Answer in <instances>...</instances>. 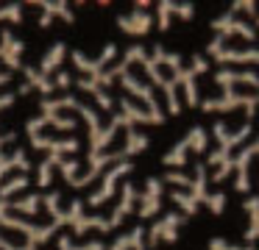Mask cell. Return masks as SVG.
I'll list each match as a JSON object with an SVG mask.
<instances>
[{"instance_id":"6da1fadb","label":"cell","mask_w":259,"mask_h":250,"mask_svg":"<svg viewBox=\"0 0 259 250\" xmlns=\"http://www.w3.org/2000/svg\"><path fill=\"white\" fill-rule=\"evenodd\" d=\"M256 94H240V92H226L223 97H209L203 100L201 109L203 111H220V114H226V111H234V109H245V117L248 122L253 120V114H256Z\"/></svg>"},{"instance_id":"7a4b0ae2","label":"cell","mask_w":259,"mask_h":250,"mask_svg":"<svg viewBox=\"0 0 259 250\" xmlns=\"http://www.w3.org/2000/svg\"><path fill=\"white\" fill-rule=\"evenodd\" d=\"M212 28L218 31V36H223V39H229V36H242L245 42H256V28L253 25H248L245 20H240V17H234L229 11V14H223V17H218V20L212 22Z\"/></svg>"},{"instance_id":"3957f363","label":"cell","mask_w":259,"mask_h":250,"mask_svg":"<svg viewBox=\"0 0 259 250\" xmlns=\"http://www.w3.org/2000/svg\"><path fill=\"white\" fill-rule=\"evenodd\" d=\"M214 83H218L223 92H234L237 83L259 89V72H251V70H226V67H223V70L214 72Z\"/></svg>"},{"instance_id":"277c9868","label":"cell","mask_w":259,"mask_h":250,"mask_svg":"<svg viewBox=\"0 0 259 250\" xmlns=\"http://www.w3.org/2000/svg\"><path fill=\"white\" fill-rule=\"evenodd\" d=\"M251 161H253V147L248 144V147H242L240 156H234V172H237V181H234V189L242 194L251 192Z\"/></svg>"},{"instance_id":"5b68a950","label":"cell","mask_w":259,"mask_h":250,"mask_svg":"<svg viewBox=\"0 0 259 250\" xmlns=\"http://www.w3.org/2000/svg\"><path fill=\"white\" fill-rule=\"evenodd\" d=\"M242 209L248 211V231H245V244H253L259 239V194L242 200Z\"/></svg>"},{"instance_id":"8992f818","label":"cell","mask_w":259,"mask_h":250,"mask_svg":"<svg viewBox=\"0 0 259 250\" xmlns=\"http://www.w3.org/2000/svg\"><path fill=\"white\" fill-rule=\"evenodd\" d=\"M162 203V183L159 181H148V192H145V203H142V217H151L159 211Z\"/></svg>"},{"instance_id":"52a82bcc","label":"cell","mask_w":259,"mask_h":250,"mask_svg":"<svg viewBox=\"0 0 259 250\" xmlns=\"http://www.w3.org/2000/svg\"><path fill=\"white\" fill-rule=\"evenodd\" d=\"M195 172H198V175H195V181H192L190 183V197L192 200H195V203H201V200H206V181H209V178H206V164H195Z\"/></svg>"},{"instance_id":"ba28073f","label":"cell","mask_w":259,"mask_h":250,"mask_svg":"<svg viewBox=\"0 0 259 250\" xmlns=\"http://www.w3.org/2000/svg\"><path fill=\"white\" fill-rule=\"evenodd\" d=\"M206 144H209V136H206V131H203V128L195 125L190 133H187V147H190V150L203 153V150H206Z\"/></svg>"},{"instance_id":"9c48e42d","label":"cell","mask_w":259,"mask_h":250,"mask_svg":"<svg viewBox=\"0 0 259 250\" xmlns=\"http://www.w3.org/2000/svg\"><path fill=\"white\" fill-rule=\"evenodd\" d=\"M173 200L181 206V211H184L187 217H192V214L198 211V203L190 197V192H173Z\"/></svg>"},{"instance_id":"30bf717a","label":"cell","mask_w":259,"mask_h":250,"mask_svg":"<svg viewBox=\"0 0 259 250\" xmlns=\"http://www.w3.org/2000/svg\"><path fill=\"white\" fill-rule=\"evenodd\" d=\"M187 150H190V147H187V139H184V142H179V144H176V147L170 150L167 156H164V164H176V167H181V164H184Z\"/></svg>"},{"instance_id":"8fae6325","label":"cell","mask_w":259,"mask_h":250,"mask_svg":"<svg viewBox=\"0 0 259 250\" xmlns=\"http://www.w3.org/2000/svg\"><path fill=\"white\" fill-rule=\"evenodd\" d=\"M203 203L209 206V211H212V214H223V209H226V194H223V192H209Z\"/></svg>"},{"instance_id":"7c38bea8","label":"cell","mask_w":259,"mask_h":250,"mask_svg":"<svg viewBox=\"0 0 259 250\" xmlns=\"http://www.w3.org/2000/svg\"><path fill=\"white\" fill-rule=\"evenodd\" d=\"M173 9H176L173 3H162V6H159V28H162V31H167V28H170V14H173Z\"/></svg>"},{"instance_id":"4fadbf2b","label":"cell","mask_w":259,"mask_h":250,"mask_svg":"<svg viewBox=\"0 0 259 250\" xmlns=\"http://www.w3.org/2000/svg\"><path fill=\"white\" fill-rule=\"evenodd\" d=\"M237 11H242V14H248V17H259V6L256 3H234L231 6V14H237Z\"/></svg>"},{"instance_id":"5bb4252c","label":"cell","mask_w":259,"mask_h":250,"mask_svg":"<svg viewBox=\"0 0 259 250\" xmlns=\"http://www.w3.org/2000/svg\"><path fill=\"white\" fill-rule=\"evenodd\" d=\"M192 75H201V72H206L209 70V61L203 59V56H192Z\"/></svg>"},{"instance_id":"9a60e30c","label":"cell","mask_w":259,"mask_h":250,"mask_svg":"<svg viewBox=\"0 0 259 250\" xmlns=\"http://www.w3.org/2000/svg\"><path fill=\"white\" fill-rule=\"evenodd\" d=\"M167 181L170 183H179V186H190V178H187V175H181V172H167Z\"/></svg>"},{"instance_id":"2e32d148","label":"cell","mask_w":259,"mask_h":250,"mask_svg":"<svg viewBox=\"0 0 259 250\" xmlns=\"http://www.w3.org/2000/svg\"><path fill=\"white\" fill-rule=\"evenodd\" d=\"M173 11H179V14H181V20H192V14H195V9H192L190 3H187V6H176Z\"/></svg>"},{"instance_id":"e0dca14e","label":"cell","mask_w":259,"mask_h":250,"mask_svg":"<svg viewBox=\"0 0 259 250\" xmlns=\"http://www.w3.org/2000/svg\"><path fill=\"white\" fill-rule=\"evenodd\" d=\"M256 25H259V17H256Z\"/></svg>"}]
</instances>
